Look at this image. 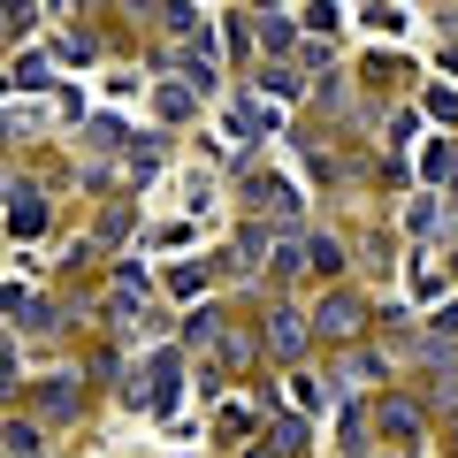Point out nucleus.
I'll list each match as a JSON object with an SVG mask.
<instances>
[{"label": "nucleus", "mask_w": 458, "mask_h": 458, "mask_svg": "<svg viewBox=\"0 0 458 458\" xmlns=\"http://www.w3.org/2000/svg\"><path fill=\"white\" fill-rule=\"evenodd\" d=\"M38 222H47V207L38 199H16V237H38Z\"/></svg>", "instance_id": "obj_1"}]
</instances>
